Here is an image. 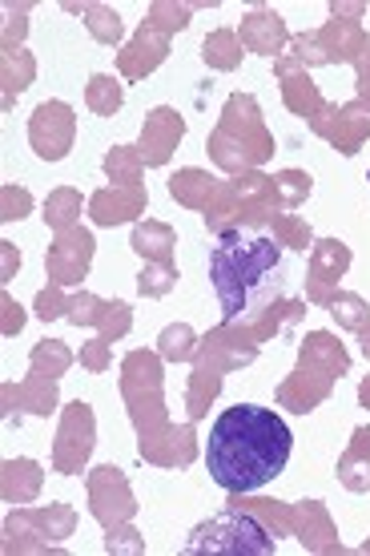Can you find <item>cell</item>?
I'll return each mask as SVG.
<instances>
[{
	"mask_svg": "<svg viewBox=\"0 0 370 556\" xmlns=\"http://www.w3.org/2000/svg\"><path fill=\"white\" fill-rule=\"evenodd\" d=\"M209 278L221 303V319H258L290 287V254L261 230H226L209 251Z\"/></svg>",
	"mask_w": 370,
	"mask_h": 556,
	"instance_id": "obj_2",
	"label": "cell"
},
{
	"mask_svg": "<svg viewBox=\"0 0 370 556\" xmlns=\"http://www.w3.org/2000/svg\"><path fill=\"white\" fill-rule=\"evenodd\" d=\"M290 452H294V435L286 419L275 416L270 407L238 404L226 407L209 428L206 468L214 484L226 492H254L286 472Z\"/></svg>",
	"mask_w": 370,
	"mask_h": 556,
	"instance_id": "obj_1",
	"label": "cell"
}]
</instances>
